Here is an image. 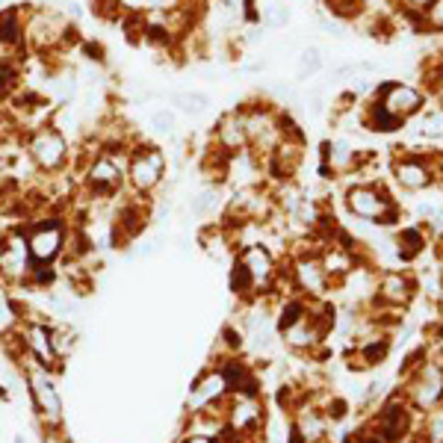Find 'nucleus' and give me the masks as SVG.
I'll return each instance as SVG.
<instances>
[{
    "instance_id": "f257e3e1",
    "label": "nucleus",
    "mask_w": 443,
    "mask_h": 443,
    "mask_svg": "<svg viewBox=\"0 0 443 443\" xmlns=\"http://www.w3.org/2000/svg\"><path fill=\"white\" fill-rule=\"evenodd\" d=\"M24 45L27 53L38 59H56L63 51L83 45L80 27L71 18L48 4H27L24 6Z\"/></svg>"
},
{
    "instance_id": "f03ea898",
    "label": "nucleus",
    "mask_w": 443,
    "mask_h": 443,
    "mask_svg": "<svg viewBox=\"0 0 443 443\" xmlns=\"http://www.w3.org/2000/svg\"><path fill=\"white\" fill-rule=\"evenodd\" d=\"M15 370L21 372V381H24L27 396H30V408H33L38 429L45 432V437H63L66 402H63V393H59L56 372L42 367L38 360H33L27 355H21L15 360Z\"/></svg>"
},
{
    "instance_id": "7ed1b4c3",
    "label": "nucleus",
    "mask_w": 443,
    "mask_h": 443,
    "mask_svg": "<svg viewBox=\"0 0 443 443\" xmlns=\"http://www.w3.org/2000/svg\"><path fill=\"white\" fill-rule=\"evenodd\" d=\"M169 174V157L157 142H148V139L139 136L136 142L127 151L125 160V184L127 192L136 198H148L154 201V195L163 189Z\"/></svg>"
},
{
    "instance_id": "20e7f679",
    "label": "nucleus",
    "mask_w": 443,
    "mask_h": 443,
    "mask_svg": "<svg viewBox=\"0 0 443 443\" xmlns=\"http://www.w3.org/2000/svg\"><path fill=\"white\" fill-rule=\"evenodd\" d=\"M24 154L33 163V169L42 177H53V174H66L74 163V145L68 133H63L53 122L42 125L36 130H27L21 136Z\"/></svg>"
},
{
    "instance_id": "39448f33",
    "label": "nucleus",
    "mask_w": 443,
    "mask_h": 443,
    "mask_svg": "<svg viewBox=\"0 0 443 443\" xmlns=\"http://www.w3.org/2000/svg\"><path fill=\"white\" fill-rule=\"evenodd\" d=\"M21 231H24L27 249H30V257L36 266H56L59 260L66 257L71 225L59 213L36 216V219L24 222Z\"/></svg>"
},
{
    "instance_id": "423d86ee",
    "label": "nucleus",
    "mask_w": 443,
    "mask_h": 443,
    "mask_svg": "<svg viewBox=\"0 0 443 443\" xmlns=\"http://www.w3.org/2000/svg\"><path fill=\"white\" fill-rule=\"evenodd\" d=\"M148 225H151V201L127 192V198L118 201L110 216V246L130 249L139 236H145Z\"/></svg>"
},
{
    "instance_id": "0eeeda50",
    "label": "nucleus",
    "mask_w": 443,
    "mask_h": 443,
    "mask_svg": "<svg viewBox=\"0 0 443 443\" xmlns=\"http://www.w3.org/2000/svg\"><path fill=\"white\" fill-rule=\"evenodd\" d=\"M33 272V257L27 249V239L21 225L0 234V284L9 287H27Z\"/></svg>"
},
{
    "instance_id": "6e6552de",
    "label": "nucleus",
    "mask_w": 443,
    "mask_h": 443,
    "mask_svg": "<svg viewBox=\"0 0 443 443\" xmlns=\"http://www.w3.org/2000/svg\"><path fill=\"white\" fill-rule=\"evenodd\" d=\"M12 331L21 340V349L27 358L38 360L42 367L48 370H59L63 364L56 360L53 355V343H51V319H45V313H27V316H18Z\"/></svg>"
},
{
    "instance_id": "1a4fd4ad",
    "label": "nucleus",
    "mask_w": 443,
    "mask_h": 443,
    "mask_svg": "<svg viewBox=\"0 0 443 443\" xmlns=\"http://www.w3.org/2000/svg\"><path fill=\"white\" fill-rule=\"evenodd\" d=\"M222 414H225V429L239 443H249L254 434H260V429H264V402H260V396L231 393L225 399Z\"/></svg>"
},
{
    "instance_id": "9d476101",
    "label": "nucleus",
    "mask_w": 443,
    "mask_h": 443,
    "mask_svg": "<svg viewBox=\"0 0 443 443\" xmlns=\"http://www.w3.org/2000/svg\"><path fill=\"white\" fill-rule=\"evenodd\" d=\"M228 385H225V375H222L219 367H207L201 372L187 393V414H201V411H216L225 405L228 399Z\"/></svg>"
},
{
    "instance_id": "9b49d317",
    "label": "nucleus",
    "mask_w": 443,
    "mask_h": 443,
    "mask_svg": "<svg viewBox=\"0 0 443 443\" xmlns=\"http://www.w3.org/2000/svg\"><path fill=\"white\" fill-rule=\"evenodd\" d=\"M24 6L27 4H12L0 9V59H9V63H24L27 59Z\"/></svg>"
},
{
    "instance_id": "f8f14e48",
    "label": "nucleus",
    "mask_w": 443,
    "mask_h": 443,
    "mask_svg": "<svg viewBox=\"0 0 443 443\" xmlns=\"http://www.w3.org/2000/svg\"><path fill=\"white\" fill-rule=\"evenodd\" d=\"M236 260L249 269L257 293H272L275 290V278H278V260L264 243H251V246H239Z\"/></svg>"
},
{
    "instance_id": "ddd939ff",
    "label": "nucleus",
    "mask_w": 443,
    "mask_h": 443,
    "mask_svg": "<svg viewBox=\"0 0 443 443\" xmlns=\"http://www.w3.org/2000/svg\"><path fill=\"white\" fill-rule=\"evenodd\" d=\"M349 210L360 219H375V222H385L393 219V201L381 192L372 184H360L349 189Z\"/></svg>"
},
{
    "instance_id": "4468645a",
    "label": "nucleus",
    "mask_w": 443,
    "mask_h": 443,
    "mask_svg": "<svg viewBox=\"0 0 443 443\" xmlns=\"http://www.w3.org/2000/svg\"><path fill=\"white\" fill-rule=\"evenodd\" d=\"M213 145L225 154H239L249 148V136H246V125H243V113L231 110L216 122L213 127Z\"/></svg>"
},
{
    "instance_id": "2eb2a0df",
    "label": "nucleus",
    "mask_w": 443,
    "mask_h": 443,
    "mask_svg": "<svg viewBox=\"0 0 443 443\" xmlns=\"http://www.w3.org/2000/svg\"><path fill=\"white\" fill-rule=\"evenodd\" d=\"M378 107L381 110H387L393 118H408L411 113H417L422 107V98L417 89L411 86H396V83H387V86H381V98H378Z\"/></svg>"
},
{
    "instance_id": "dca6fc26",
    "label": "nucleus",
    "mask_w": 443,
    "mask_h": 443,
    "mask_svg": "<svg viewBox=\"0 0 443 443\" xmlns=\"http://www.w3.org/2000/svg\"><path fill=\"white\" fill-rule=\"evenodd\" d=\"M290 272H293V284L298 290L311 293V296H319L322 290L328 287V275H325V269H322V260L313 257V254L298 257Z\"/></svg>"
},
{
    "instance_id": "f3484780",
    "label": "nucleus",
    "mask_w": 443,
    "mask_h": 443,
    "mask_svg": "<svg viewBox=\"0 0 443 443\" xmlns=\"http://www.w3.org/2000/svg\"><path fill=\"white\" fill-rule=\"evenodd\" d=\"M172 110L180 113V115H187V118H201V115H207L210 104H213V98L207 92H201V89H174V92H166L163 95Z\"/></svg>"
},
{
    "instance_id": "a211bd4d",
    "label": "nucleus",
    "mask_w": 443,
    "mask_h": 443,
    "mask_svg": "<svg viewBox=\"0 0 443 443\" xmlns=\"http://www.w3.org/2000/svg\"><path fill=\"white\" fill-rule=\"evenodd\" d=\"M24 86V63H9L0 59V107Z\"/></svg>"
},
{
    "instance_id": "6ab92c4d",
    "label": "nucleus",
    "mask_w": 443,
    "mask_h": 443,
    "mask_svg": "<svg viewBox=\"0 0 443 443\" xmlns=\"http://www.w3.org/2000/svg\"><path fill=\"white\" fill-rule=\"evenodd\" d=\"M219 204H222L219 187H204V189H198L189 198V216L198 219V222H207V219H213V213L219 210Z\"/></svg>"
},
{
    "instance_id": "aec40b11",
    "label": "nucleus",
    "mask_w": 443,
    "mask_h": 443,
    "mask_svg": "<svg viewBox=\"0 0 443 443\" xmlns=\"http://www.w3.org/2000/svg\"><path fill=\"white\" fill-rule=\"evenodd\" d=\"M228 287H231V293H234L239 301H254V298L260 296L257 287H254V281H251V275H249V269L239 264L236 257H234L231 272H228Z\"/></svg>"
},
{
    "instance_id": "412c9836",
    "label": "nucleus",
    "mask_w": 443,
    "mask_h": 443,
    "mask_svg": "<svg viewBox=\"0 0 443 443\" xmlns=\"http://www.w3.org/2000/svg\"><path fill=\"white\" fill-rule=\"evenodd\" d=\"M429 166L426 163H419V160H402V163L396 166V177H399V184L402 187H408V189H419V187H426L429 184Z\"/></svg>"
},
{
    "instance_id": "4be33fe9",
    "label": "nucleus",
    "mask_w": 443,
    "mask_h": 443,
    "mask_svg": "<svg viewBox=\"0 0 443 443\" xmlns=\"http://www.w3.org/2000/svg\"><path fill=\"white\" fill-rule=\"evenodd\" d=\"M51 343H53L56 360L59 364H66L77 349V331L71 325H56V322H51Z\"/></svg>"
},
{
    "instance_id": "5701e85b",
    "label": "nucleus",
    "mask_w": 443,
    "mask_h": 443,
    "mask_svg": "<svg viewBox=\"0 0 443 443\" xmlns=\"http://www.w3.org/2000/svg\"><path fill=\"white\" fill-rule=\"evenodd\" d=\"M148 127H151V133H157V136H174V130H177V113L172 110V107H154L151 113H148Z\"/></svg>"
},
{
    "instance_id": "b1692460",
    "label": "nucleus",
    "mask_w": 443,
    "mask_h": 443,
    "mask_svg": "<svg viewBox=\"0 0 443 443\" xmlns=\"http://www.w3.org/2000/svg\"><path fill=\"white\" fill-rule=\"evenodd\" d=\"M322 71V56H319V48H308V51H301L298 56V68H296V80L298 83H305V80L316 77Z\"/></svg>"
},
{
    "instance_id": "393cba45",
    "label": "nucleus",
    "mask_w": 443,
    "mask_h": 443,
    "mask_svg": "<svg viewBox=\"0 0 443 443\" xmlns=\"http://www.w3.org/2000/svg\"><path fill=\"white\" fill-rule=\"evenodd\" d=\"M260 21H264V27H272V30H281L287 21H290V9L284 4H269L266 9H260Z\"/></svg>"
},
{
    "instance_id": "a878e982",
    "label": "nucleus",
    "mask_w": 443,
    "mask_h": 443,
    "mask_svg": "<svg viewBox=\"0 0 443 443\" xmlns=\"http://www.w3.org/2000/svg\"><path fill=\"white\" fill-rule=\"evenodd\" d=\"M381 296L387 301H405L408 298V284L402 281V275H387L385 284H381Z\"/></svg>"
},
{
    "instance_id": "bb28decb",
    "label": "nucleus",
    "mask_w": 443,
    "mask_h": 443,
    "mask_svg": "<svg viewBox=\"0 0 443 443\" xmlns=\"http://www.w3.org/2000/svg\"><path fill=\"white\" fill-rule=\"evenodd\" d=\"M92 6V15L104 18V21H115L122 15V0H89Z\"/></svg>"
},
{
    "instance_id": "cd10ccee",
    "label": "nucleus",
    "mask_w": 443,
    "mask_h": 443,
    "mask_svg": "<svg viewBox=\"0 0 443 443\" xmlns=\"http://www.w3.org/2000/svg\"><path fill=\"white\" fill-rule=\"evenodd\" d=\"M419 133L426 136H443V110H429L419 118Z\"/></svg>"
},
{
    "instance_id": "c85d7f7f",
    "label": "nucleus",
    "mask_w": 443,
    "mask_h": 443,
    "mask_svg": "<svg viewBox=\"0 0 443 443\" xmlns=\"http://www.w3.org/2000/svg\"><path fill=\"white\" fill-rule=\"evenodd\" d=\"M15 319H18L15 305H12V298H9L6 287L0 284V325H4V322H12V325H15Z\"/></svg>"
},
{
    "instance_id": "c756f323",
    "label": "nucleus",
    "mask_w": 443,
    "mask_h": 443,
    "mask_svg": "<svg viewBox=\"0 0 443 443\" xmlns=\"http://www.w3.org/2000/svg\"><path fill=\"white\" fill-rule=\"evenodd\" d=\"M429 21L434 27H443V0H432V9H429Z\"/></svg>"
},
{
    "instance_id": "7c9ffc66",
    "label": "nucleus",
    "mask_w": 443,
    "mask_h": 443,
    "mask_svg": "<svg viewBox=\"0 0 443 443\" xmlns=\"http://www.w3.org/2000/svg\"><path fill=\"white\" fill-rule=\"evenodd\" d=\"M405 4L414 9H426V6H432V0H405Z\"/></svg>"
},
{
    "instance_id": "2f4dec72",
    "label": "nucleus",
    "mask_w": 443,
    "mask_h": 443,
    "mask_svg": "<svg viewBox=\"0 0 443 443\" xmlns=\"http://www.w3.org/2000/svg\"><path fill=\"white\" fill-rule=\"evenodd\" d=\"M12 443H27V437H24V434H15V437H12Z\"/></svg>"
},
{
    "instance_id": "473e14b6",
    "label": "nucleus",
    "mask_w": 443,
    "mask_h": 443,
    "mask_svg": "<svg viewBox=\"0 0 443 443\" xmlns=\"http://www.w3.org/2000/svg\"><path fill=\"white\" fill-rule=\"evenodd\" d=\"M177 443H187V437H180V440H177Z\"/></svg>"
}]
</instances>
